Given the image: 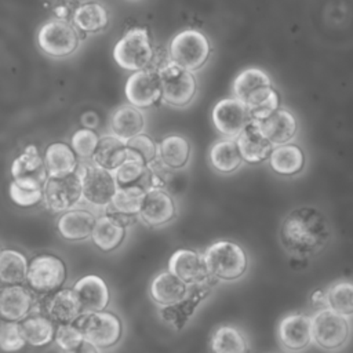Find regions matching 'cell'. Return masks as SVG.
Wrapping results in <instances>:
<instances>
[{
	"label": "cell",
	"instance_id": "cell-1",
	"mask_svg": "<svg viewBox=\"0 0 353 353\" xmlns=\"http://www.w3.org/2000/svg\"><path fill=\"white\" fill-rule=\"evenodd\" d=\"M331 239V225L324 212L312 205L290 211L281 221L279 240L295 259H307L319 254Z\"/></svg>",
	"mask_w": 353,
	"mask_h": 353
},
{
	"label": "cell",
	"instance_id": "cell-2",
	"mask_svg": "<svg viewBox=\"0 0 353 353\" xmlns=\"http://www.w3.org/2000/svg\"><path fill=\"white\" fill-rule=\"evenodd\" d=\"M210 276L222 281H234L248 269V256L244 248L230 240H218L204 251Z\"/></svg>",
	"mask_w": 353,
	"mask_h": 353
},
{
	"label": "cell",
	"instance_id": "cell-3",
	"mask_svg": "<svg viewBox=\"0 0 353 353\" xmlns=\"http://www.w3.org/2000/svg\"><path fill=\"white\" fill-rule=\"evenodd\" d=\"M153 44L149 30L142 26L128 29L113 47V59L128 72L146 69L153 58Z\"/></svg>",
	"mask_w": 353,
	"mask_h": 353
},
{
	"label": "cell",
	"instance_id": "cell-4",
	"mask_svg": "<svg viewBox=\"0 0 353 353\" xmlns=\"http://www.w3.org/2000/svg\"><path fill=\"white\" fill-rule=\"evenodd\" d=\"M211 54V44L204 33L196 29H183L170 43V61L189 72L200 69Z\"/></svg>",
	"mask_w": 353,
	"mask_h": 353
},
{
	"label": "cell",
	"instance_id": "cell-5",
	"mask_svg": "<svg viewBox=\"0 0 353 353\" xmlns=\"http://www.w3.org/2000/svg\"><path fill=\"white\" fill-rule=\"evenodd\" d=\"M66 273V265L59 256L39 254L29 261L25 281L34 295H48L62 288Z\"/></svg>",
	"mask_w": 353,
	"mask_h": 353
},
{
	"label": "cell",
	"instance_id": "cell-6",
	"mask_svg": "<svg viewBox=\"0 0 353 353\" xmlns=\"http://www.w3.org/2000/svg\"><path fill=\"white\" fill-rule=\"evenodd\" d=\"M81 178V199L97 208H106L117 189L113 172L103 170L91 160H79L76 168Z\"/></svg>",
	"mask_w": 353,
	"mask_h": 353
},
{
	"label": "cell",
	"instance_id": "cell-7",
	"mask_svg": "<svg viewBox=\"0 0 353 353\" xmlns=\"http://www.w3.org/2000/svg\"><path fill=\"white\" fill-rule=\"evenodd\" d=\"M74 324L80 330L83 339L98 349L114 346L123 335V324L119 316L112 312L81 313Z\"/></svg>",
	"mask_w": 353,
	"mask_h": 353
},
{
	"label": "cell",
	"instance_id": "cell-8",
	"mask_svg": "<svg viewBox=\"0 0 353 353\" xmlns=\"http://www.w3.org/2000/svg\"><path fill=\"white\" fill-rule=\"evenodd\" d=\"M313 342L323 350L335 352L342 349L350 339L352 325L343 317L330 309L314 312L312 316Z\"/></svg>",
	"mask_w": 353,
	"mask_h": 353
},
{
	"label": "cell",
	"instance_id": "cell-9",
	"mask_svg": "<svg viewBox=\"0 0 353 353\" xmlns=\"http://www.w3.org/2000/svg\"><path fill=\"white\" fill-rule=\"evenodd\" d=\"M80 44L77 29L66 21L50 19L37 32L39 48L51 58H65L72 55Z\"/></svg>",
	"mask_w": 353,
	"mask_h": 353
},
{
	"label": "cell",
	"instance_id": "cell-10",
	"mask_svg": "<svg viewBox=\"0 0 353 353\" xmlns=\"http://www.w3.org/2000/svg\"><path fill=\"white\" fill-rule=\"evenodd\" d=\"M161 99L171 106H186L196 95L197 81L193 72L168 62L159 70Z\"/></svg>",
	"mask_w": 353,
	"mask_h": 353
},
{
	"label": "cell",
	"instance_id": "cell-11",
	"mask_svg": "<svg viewBox=\"0 0 353 353\" xmlns=\"http://www.w3.org/2000/svg\"><path fill=\"white\" fill-rule=\"evenodd\" d=\"M81 200V178L77 171L62 176H48L43 186L44 205L52 212H65L76 208Z\"/></svg>",
	"mask_w": 353,
	"mask_h": 353
},
{
	"label": "cell",
	"instance_id": "cell-12",
	"mask_svg": "<svg viewBox=\"0 0 353 353\" xmlns=\"http://www.w3.org/2000/svg\"><path fill=\"white\" fill-rule=\"evenodd\" d=\"M33 312L48 317L55 325L74 323L81 314L72 288H59L48 295H36Z\"/></svg>",
	"mask_w": 353,
	"mask_h": 353
},
{
	"label": "cell",
	"instance_id": "cell-13",
	"mask_svg": "<svg viewBox=\"0 0 353 353\" xmlns=\"http://www.w3.org/2000/svg\"><path fill=\"white\" fill-rule=\"evenodd\" d=\"M124 94L128 103L139 110L157 103L161 99L159 72L149 68L132 72L125 81Z\"/></svg>",
	"mask_w": 353,
	"mask_h": 353
},
{
	"label": "cell",
	"instance_id": "cell-14",
	"mask_svg": "<svg viewBox=\"0 0 353 353\" xmlns=\"http://www.w3.org/2000/svg\"><path fill=\"white\" fill-rule=\"evenodd\" d=\"M12 181L23 188L43 189L48 179L43 156L34 145H28L11 164Z\"/></svg>",
	"mask_w": 353,
	"mask_h": 353
},
{
	"label": "cell",
	"instance_id": "cell-15",
	"mask_svg": "<svg viewBox=\"0 0 353 353\" xmlns=\"http://www.w3.org/2000/svg\"><path fill=\"white\" fill-rule=\"evenodd\" d=\"M211 119L216 131L228 138H237V135L252 121L248 108L236 98L218 101L212 108Z\"/></svg>",
	"mask_w": 353,
	"mask_h": 353
},
{
	"label": "cell",
	"instance_id": "cell-16",
	"mask_svg": "<svg viewBox=\"0 0 353 353\" xmlns=\"http://www.w3.org/2000/svg\"><path fill=\"white\" fill-rule=\"evenodd\" d=\"M277 339L281 347L290 353L305 350L313 342L312 316L306 313L284 316L277 325Z\"/></svg>",
	"mask_w": 353,
	"mask_h": 353
},
{
	"label": "cell",
	"instance_id": "cell-17",
	"mask_svg": "<svg viewBox=\"0 0 353 353\" xmlns=\"http://www.w3.org/2000/svg\"><path fill=\"white\" fill-rule=\"evenodd\" d=\"M167 270L181 279L186 285L203 284L212 279L207 269L204 255L190 248L176 250L168 259Z\"/></svg>",
	"mask_w": 353,
	"mask_h": 353
},
{
	"label": "cell",
	"instance_id": "cell-18",
	"mask_svg": "<svg viewBox=\"0 0 353 353\" xmlns=\"http://www.w3.org/2000/svg\"><path fill=\"white\" fill-rule=\"evenodd\" d=\"M36 295L22 284L0 288V320L19 323L33 312Z\"/></svg>",
	"mask_w": 353,
	"mask_h": 353
},
{
	"label": "cell",
	"instance_id": "cell-19",
	"mask_svg": "<svg viewBox=\"0 0 353 353\" xmlns=\"http://www.w3.org/2000/svg\"><path fill=\"white\" fill-rule=\"evenodd\" d=\"M81 313L102 312L110 301L109 287L105 280L97 274H85L80 277L72 287Z\"/></svg>",
	"mask_w": 353,
	"mask_h": 353
},
{
	"label": "cell",
	"instance_id": "cell-20",
	"mask_svg": "<svg viewBox=\"0 0 353 353\" xmlns=\"http://www.w3.org/2000/svg\"><path fill=\"white\" fill-rule=\"evenodd\" d=\"M176 207L165 189H149L145 193L138 216L149 226H163L175 218Z\"/></svg>",
	"mask_w": 353,
	"mask_h": 353
},
{
	"label": "cell",
	"instance_id": "cell-21",
	"mask_svg": "<svg viewBox=\"0 0 353 353\" xmlns=\"http://www.w3.org/2000/svg\"><path fill=\"white\" fill-rule=\"evenodd\" d=\"M256 124L263 137L273 146L288 143L295 137L298 130L295 116L290 110L283 108H279L266 119L256 121Z\"/></svg>",
	"mask_w": 353,
	"mask_h": 353
},
{
	"label": "cell",
	"instance_id": "cell-22",
	"mask_svg": "<svg viewBox=\"0 0 353 353\" xmlns=\"http://www.w3.org/2000/svg\"><path fill=\"white\" fill-rule=\"evenodd\" d=\"M236 143L243 161H247L250 164H258L263 160H268L274 148L263 137L256 121L254 120L237 135Z\"/></svg>",
	"mask_w": 353,
	"mask_h": 353
},
{
	"label": "cell",
	"instance_id": "cell-23",
	"mask_svg": "<svg viewBox=\"0 0 353 353\" xmlns=\"http://www.w3.org/2000/svg\"><path fill=\"white\" fill-rule=\"evenodd\" d=\"M97 216L84 208H72L61 214L57 229L62 239L68 241H81L91 237Z\"/></svg>",
	"mask_w": 353,
	"mask_h": 353
},
{
	"label": "cell",
	"instance_id": "cell-24",
	"mask_svg": "<svg viewBox=\"0 0 353 353\" xmlns=\"http://www.w3.org/2000/svg\"><path fill=\"white\" fill-rule=\"evenodd\" d=\"M143 114L139 109L134 108L130 103L117 106L109 119L110 134L119 139L127 142L132 137L138 135L143 130Z\"/></svg>",
	"mask_w": 353,
	"mask_h": 353
},
{
	"label": "cell",
	"instance_id": "cell-25",
	"mask_svg": "<svg viewBox=\"0 0 353 353\" xmlns=\"http://www.w3.org/2000/svg\"><path fill=\"white\" fill-rule=\"evenodd\" d=\"M152 299L159 306H170L182 301L188 292V285L168 270L156 274L149 287Z\"/></svg>",
	"mask_w": 353,
	"mask_h": 353
},
{
	"label": "cell",
	"instance_id": "cell-26",
	"mask_svg": "<svg viewBox=\"0 0 353 353\" xmlns=\"http://www.w3.org/2000/svg\"><path fill=\"white\" fill-rule=\"evenodd\" d=\"M70 23L80 33H98L109 23V12L106 7L98 1H84L77 6Z\"/></svg>",
	"mask_w": 353,
	"mask_h": 353
},
{
	"label": "cell",
	"instance_id": "cell-27",
	"mask_svg": "<svg viewBox=\"0 0 353 353\" xmlns=\"http://www.w3.org/2000/svg\"><path fill=\"white\" fill-rule=\"evenodd\" d=\"M43 160L48 176L68 175L79 165V157L66 142L50 143L44 150Z\"/></svg>",
	"mask_w": 353,
	"mask_h": 353
},
{
	"label": "cell",
	"instance_id": "cell-28",
	"mask_svg": "<svg viewBox=\"0 0 353 353\" xmlns=\"http://www.w3.org/2000/svg\"><path fill=\"white\" fill-rule=\"evenodd\" d=\"M19 330L26 345L33 347L47 346L55 336V324L48 317L36 312H32L19 321Z\"/></svg>",
	"mask_w": 353,
	"mask_h": 353
},
{
	"label": "cell",
	"instance_id": "cell-29",
	"mask_svg": "<svg viewBox=\"0 0 353 353\" xmlns=\"http://www.w3.org/2000/svg\"><path fill=\"white\" fill-rule=\"evenodd\" d=\"M127 160L125 142L112 134L99 137L98 146L91 157V161L98 167L113 172Z\"/></svg>",
	"mask_w": 353,
	"mask_h": 353
},
{
	"label": "cell",
	"instance_id": "cell-30",
	"mask_svg": "<svg viewBox=\"0 0 353 353\" xmlns=\"http://www.w3.org/2000/svg\"><path fill=\"white\" fill-rule=\"evenodd\" d=\"M272 85L269 74L258 68H247L241 70L233 80V98L245 103L248 99Z\"/></svg>",
	"mask_w": 353,
	"mask_h": 353
},
{
	"label": "cell",
	"instance_id": "cell-31",
	"mask_svg": "<svg viewBox=\"0 0 353 353\" xmlns=\"http://www.w3.org/2000/svg\"><path fill=\"white\" fill-rule=\"evenodd\" d=\"M211 353H250L251 346L245 334L233 325L218 327L210 338Z\"/></svg>",
	"mask_w": 353,
	"mask_h": 353
},
{
	"label": "cell",
	"instance_id": "cell-32",
	"mask_svg": "<svg viewBox=\"0 0 353 353\" xmlns=\"http://www.w3.org/2000/svg\"><path fill=\"white\" fill-rule=\"evenodd\" d=\"M270 167L279 175H295L303 170L305 154L298 145L284 143L274 146L269 156Z\"/></svg>",
	"mask_w": 353,
	"mask_h": 353
},
{
	"label": "cell",
	"instance_id": "cell-33",
	"mask_svg": "<svg viewBox=\"0 0 353 353\" xmlns=\"http://www.w3.org/2000/svg\"><path fill=\"white\" fill-rule=\"evenodd\" d=\"M157 157L170 170L183 168L190 157L189 141L176 134L164 137L157 145Z\"/></svg>",
	"mask_w": 353,
	"mask_h": 353
},
{
	"label": "cell",
	"instance_id": "cell-34",
	"mask_svg": "<svg viewBox=\"0 0 353 353\" xmlns=\"http://www.w3.org/2000/svg\"><path fill=\"white\" fill-rule=\"evenodd\" d=\"M125 237V228L117 223L113 218L103 214L95 219L91 240L103 252L116 250Z\"/></svg>",
	"mask_w": 353,
	"mask_h": 353
},
{
	"label": "cell",
	"instance_id": "cell-35",
	"mask_svg": "<svg viewBox=\"0 0 353 353\" xmlns=\"http://www.w3.org/2000/svg\"><path fill=\"white\" fill-rule=\"evenodd\" d=\"M208 156H210L211 165L216 171L223 174L233 172L243 163L237 143L234 139H230V138L216 141L211 146Z\"/></svg>",
	"mask_w": 353,
	"mask_h": 353
},
{
	"label": "cell",
	"instance_id": "cell-36",
	"mask_svg": "<svg viewBox=\"0 0 353 353\" xmlns=\"http://www.w3.org/2000/svg\"><path fill=\"white\" fill-rule=\"evenodd\" d=\"M26 256L12 248H6L0 251V283L6 285L21 284L26 279L28 272Z\"/></svg>",
	"mask_w": 353,
	"mask_h": 353
},
{
	"label": "cell",
	"instance_id": "cell-37",
	"mask_svg": "<svg viewBox=\"0 0 353 353\" xmlns=\"http://www.w3.org/2000/svg\"><path fill=\"white\" fill-rule=\"evenodd\" d=\"M117 188H141L145 192L152 189V171L148 165L125 160L113 171Z\"/></svg>",
	"mask_w": 353,
	"mask_h": 353
},
{
	"label": "cell",
	"instance_id": "cell-38",
	"mask_svg": "<svg viewBox=\"0 0 353 353\" xmlns=\"http://www.w3.org/2000/svg\"><path fill=\"white\" fill-rule=\"evenodd\" d=\"M325 294L327 309L347 319L353 316V281H336L325 290Z\"/></svg>",
	"mask_w": 353,
	"mask_h": 353
},
{
	"label": "cell",
	"instance_id": "cell-39",
	"mask_svg": "<svg viewBox=\"0 0 353 353\" xmlns=\"http://www.w3.org/2000/svg\"><path fill=\"white\" fill-rule=\"evenodd\" d=\"M145 193L146 192L141 188H117L110 200V204L105 210L138 216Z\"/></svg>",
	"mask_w": 353,
	"mask_h": 353
},
{
	"label": "cell",
	"instance_id": "cell-40",
	"mask_svg": "<svg viewBox=\"0 0 353 353\" xmlns=\"http://www.w3.org/2000/svg\"><path fill=\"white\" fill-rule=\"evenodd\" d=\"M127 160L149 165L153 160L157 159V145L146 134L141 132L125 142Z\"/></svg>",
	"mask_w": 353,
	"mask_h": 353
},
{
	"label": "cell",
	"instance_id": "cell-41",
	"mask_svg": "<svg viewBox=\"0 0 353 353\" xmlns=\"http://www.w3.org/2000/svg\"><path fill=\"white\" fill-rule=\"evenodd\" d=\"M244 105L248 108L252 120L259 121L266 119L280 108V97L279 92L272 85L252 97Z\"/></svg>",
	"mask_w": 353,
	"mask_h": 353
},
{
	"label": "cell",
	"instance_id": "cell-42",
	"mask_svg": "<svg viewBox=\"0 0 353 353\" xmlns=\"http://www.w3.org/2000/svg\"><path fill=\"white\" fill-rule=\"evenodd\" d=\"M99 142V135L91 128H77L70 137V148L80 160H91Z\"/></svg>",
	"mask_w": 353,
	"mask_h": 353
},
{
	"label": "cell",
	"instance_id": "cell-43",
	"mask_svg": "<svg viewBox=\"0 0 353 353\" xmlns=\"http://www.w3.org/2000/svg\"><path fill=\"white\" fill-rule=\"evenodd\" d=\"M26 346L21 334L19 323L1 321L0 323V350L4 353H18Z\"/></svg>",
	"mask_w": 353,
	"mask_h": 353
},
{
	"label": "cell",
	"instance_id": "cell-44",
	"mask_svg": "<svg viewBox=\"0 0 353 353\" xmlns=\"http://www.w3.org/2000/svg\"><path fill=\"white\" fill-rule=\"evenodd\" d=\"M8 194L11 201L22 208H29L43 201V189L23 188L14 181H11L8 186Z\"/></svg>",
	"mask_w": 353,
	"mask_h": 353
},
{
	"label": "cell",
	"instance_id": "cell-45",
	"mask_svg": "<svg viewBox=\"0 0 353 353\" xmlns=\"http://www.w3.org/2000/svg\"><path fill=\"white\" fill-rule=\"evenodd\" d=\"M55 343L62 352H68L80 345L84 339L74 323L55 325Z\"/></svg>",
	"mask_w": 353,
	"mask_h": 353
},
{
	"label": "cell",
	"instance_id": "cell-46",
	"mask_svg": "<svg viewBox=\"0 0 353 353\" xmlns=\"http://www.w3.org/2000/svg\"><path fill=\"white\" fill-rule=\"evenodd\" d=\"M79 4L80 3L76 1V0H58L54 4V8H52L55 19L70 22L72 17H73V12H74V10L77 8Z\"/></svg>",
	"mask_w": 353,
	"mask_h": 353
},
{
	"label": "cell",
	"instance_id": "cell-47",
	"mask_svg": "<svg viewBox=\"0 0 353 353\" xmlns=\"http://www.w3.org/2000/svg\"><path fill=\"white\" fill-rule=\"evenodd\" d=\"M310 305L314 309V312L327 309V294H325L324 288H319V290H314L312 292Z\"/></svg>",
	"mask_w": 353,
	"mask_h": 353
},
{
	"label": "cell",
	"instance_id": "cell-48",
	"mask_svg": "<svg viewBox=\"0 0 353 353\" xmlns=\"http://www.w3.org/2000/svg\"><path fill=\"white\" fill-rule=\"evenodd\" d=\"M63 353H99V349L95 347L94 345H91L87 341H83L80 345H77L74 349L63 352Z\"/></svg>",
	"mask_w": 353,
	"mask_h": 353
},
{
	"label": "cell",
	"instance_id": "cell-49",
	"mask_svg": "<svg viewBox=\"0 0 353 353\" xmlns=\"http://www.w3.org/2000/svg\"><path fill=\"white\" fill-rule=\"evenodd\" d=\"M0 251H1V248H0Z\"/></svg>",
	"mask_w": 353,
	"mask_h": 353
},
{
	"label": "cell",
	"instance_id": "cell-50",
	"mask_svg": "<svg viewBox=\"0 0 353 353\" xmlns=\"http://www.w3.org/2000/svg\"><path fill=\"white\" fill-rule=\"evenodd\" d=\"M0 323H1V320H0Z\"/></svg>",
	"mask_w": 353,
	"mask_h": 353
}]
</instances>
